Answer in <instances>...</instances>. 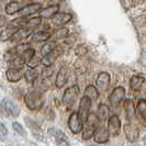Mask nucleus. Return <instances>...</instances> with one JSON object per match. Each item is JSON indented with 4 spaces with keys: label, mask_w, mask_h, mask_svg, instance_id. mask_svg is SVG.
Instances as JSON below:
<instances>
[{
    "label": "nucleus",
    "mask_w": 146,
    "mask_h": 146,
    "mask_svg": "<svg viewBox=\"0 0 146 146\" xmlns=\"http://www.w3.org/2000/svg\"><path fill=\"white\" fill-rule=\"evenodd\" d=\"M86 125L82 129V133H81V139L84 141H88L91 137H94L96 131L99 127V123H100V119L96 115L95 113H89L87 117V121L85 122Z\"/></svg>",
    "instance_id": "obj_1"
},
{
    "label": "nucleus",
    "mask_w": 146,
    "mask_h": 146,
    "mask_svg": "<svg viewBox=\"0 0 146 146\" xmlns=\"http://www.w3.org/2000/svg\"><path fill=\"white\" fill-rule=\"evenodd\" d=\"M24 102H25V106L31 111H38V110H41L42 106H43L42 91H40L37 89L29 91L25 95V97H24Z\"/></svg>",
    "instance_id": "obj_2"
},
{
    "label": "nucleus",
    "mask_w": 146,
    "mask_h": 146,
    "mask_svg": "<svg viewBox=\"0 0 146 146\" xmlns=\"http://www.w3.org/2000/svg\"><path fill=\"white\" fill-rule=\"evenodd\" d=\"M79 95V87L77 85L70 86L64 91V96H63V103L65 104L67 108L73 107L77 97Z\"/></svg>",
    "instance_id": "obj_3"
},
{
    "label": "nucleus",
    "mask_w": 146,
    "mask_h": 146,
    "mask_svg": "<svg viewBox=\"0 0 146 146\" xmlns=\"http://www.w3.org/2000/svg\"><path fill=\"white\" fill-rule=\"evenodd\" d=\"M68 127L74 134H78L84 129V122L78 115V112H73L68 119Z\"/></svg>",
    "instance_id": "obj_4"
},
{
    "label": "nucleus",
    "mask_w": 146,
    "mask_h": 146,
    "mask_svg": "<svg viewBox=\"0 0 146 146\" xmlns=\"http://www.w3.org/2000/svg\"><path fill=\"white\" fill-rule=\"evenodd\" d=\"M91 99L88 98L87 96H84L81 98L80 103H79V108H78V115L81 119L82 122L87 121V117L89 115V110L91 108Z\"/></svg>",
    "instance_id": "obj_5"
},
{
    "label": "nucleus",
    "mask_w": 146,
    "mask_h": 146,
    "mask_svg": "<svg viewBox=\"0 0 146 146\" xmlns=\"http://www.w3.org/2000/svg\"><path fill=\"white\" fill-rule=\"evenodd\" d=\"M125 97V89L123 87H115L113 89L112 94L109 97L110 104L113 108H117L120 106V103L123 101Z\"/></svg>",
    "instance_id": "obj_6"
},
{
    "label": "nucleus",
    "mask_w": 146,
    "mask_h": 146,
    "mask_svg": "<svg viewBox=\"0 0 146 146\" xmlns=\"http://www.w3.org/2000/svg\"><path fill=\"white\" fill-rule=\"evenodd\" d=\"M110 86V75L106 72H101L96 79V87L99 92H104Z\"/></svg>",
    "instance_id": "obj_7"
},
{
    "label": "nucleus",
    "mask_w": 146,
    "mask_h": 146,
    "mask_svg": "<svg viewBox=\"0 0 146 146\" xmlns=\"http://www.w3.org/2000/svg\"><path fill=\"white\" fill-rule=\"evenodd\" d=\"M120 130H121V121L117 114H113L112 117H110L108 121V131L111 136H117L120 134Z\"/></svg>",
    "instance_id": "obj_8"
},
{
    "label": "nucleus",
    "mask_w": 146,
    "mask_h": 146,
    "mask_svg": "<svg viewBox=\"0 0 146 146\" xmlns=\"http://www.w3.org/2000/svg\"><path fill=\"white\" fill-rule=\"evenodd\" d=\"M124 133L126 139L129 142H136L139 139V131L137 129V126L134 124V123H127L124 126Z\"/></svg>",
    "instance_id": "obj_9"
},
{
    "label": "nucleus",
    "mask_w": 146,
    "mask_h": 146,
    "mask_svg": "<svg viewBox=\"0 0 146 146\" xmlns=\"http://www.w3.org/2000/svg\"><path fill=\"white\" fill-rule=\"evenodd\" d=\"M63 53H64V50H63L60 46H56V48L52 52V53H50V54L46 55V56H44L43 58H42V62H41V63H42L44 66H52L55 63V60L58 58Z\"/></svg>",
    "instance_id": "obj_10"
},
{
    "label": "nucleus",
    "mask_w": 146,
    "mask_h": 146,
    "mask_svg": "<svg viewBox=\"0 0 146 146\" xmlns=\"http://www.w3.org/2000/svg\"><path fill=\"white\" fill-rule=\"evenodd\" d=\"M41 9H42V6L40 3H30V5H27L25 7L21 8V10L18 13L21 18H28L30 15L40 12Z\"/></svg>",
    "instance_id": "obj_11"
},
{
    "label": "nucleus",
    "mask_w": 146,
    "mask_h": 146,
    "mask_svg": "<svg viewBox=\"0 0 146 146\" xmlns=\"http://www.w3.org/2000/svg\"><path fill=\"white\" fill-rule=\"evenodd\" d=\"M73 19V15L70 13H67V12H57L56 15L52 18V22L54 25H57V27H63L67 24L68 22L72 21Z\"/></svg>",
    "instance_id": "obj_12"
},
{
    "label": "nucleus",
    "mask_w": 146,
    "mask_h": 146,
    "mask_svg": "<svg viewBox=\"0 0 146 146\" xmlns=\"http://www.w3.org/2000/svg\"><path fill=\"white\" fill-rule=\"evenodd\" d=\"M68 77H69V69L68 67H62L57 73V76H56V79H55V86L60 89V88L64 87L67 80H68Z\"/></svg>",
    "instance_id": "obj_13"
},
{
    "label": "nucleus",
    "mask_w": 146,
    "mask_h": 146,
    "mask_svg": "<svg viewBox=\"0 0 146 146\" xmlns=\"http://www.w3.org/2000/svg\"><path fill=\"white\" fill-rule=\"evenodd\" d=\"M2 104H3V108H5L6 112H7L9 115H11V117H18L20 114V109L18 108V106L10 98H8V97L5 98L2 100Z\"/></svg>",
    "instance_id": "obj_14"
},
{
    "label": "nucleus",
    "mask_w": 146,
    "mask_h": 146,
    "mask_svg": "<svg viewBox=\"0 0 146 146\" xmlns=\"http://www.w3.org/2000/svg\"><path fill=\"white\" fill-rule=\"evenodd\" d=\"M31 33H32V29L27 28V27L20 28V29H18V31L15 33V35L11 37V40H10V41H11V42H13V43H17V42L23 41V40L28 38V37L31 35Z\"/></svg>",
    "instance_id": "obj_15"
},
{
    "label": "nucleus",
    "mask_w": 146,
    "mask_h": 146,
    "mask_svg": "<svg viewBox=\"0 0 146 146\" xmlns=\"http://www.w3.org/2000/svg\"><path fill=\"white\" fill-rule=\"evenodd\" d=\"M110 137V133L108 131V129L103 127V126H100L98 127V130L96 131L95 135H94V139L97 143H100V144H103V143H107L109 141Z\"/></svg>",
    "instance_id": "obj_16"
},
{
    "label": "nucleus",
    "mask_w": 146,
    "mask_h": 146,
    "mask_svg": "<svg viewBox=\"0 0 146 146\" xmlns=\"http://www.w3.org/2000/svg\"><path fill=\"white\" fill-rule=\"evenodd\" d=\"M125 112H126V119L130 123H133L135 117H136V111H135V107H134V102L132 99H126L124 103Z\"/></svg>",
    "instance_id": "obj_17"
},
{
    "label": "nucleus",
    "mask_w": 146,
    "mask_h": 146,
    "mask_svg": "<svg viewBox=\"0 0 146 146\" xmlns=\"http://www.w3.org/2000/svg\"><path fill=\"white\" fill-rule=\"evenodd\" d=\"M145 82V77L143 75H133L130 79V87L134 91H139Z\"/></svg>",
    "instance_id": "obj_18"
},
{
    "label": "nucleus",
    "mask_w": 146,
    "mask_h": 146,
    "mask_svg": "<svg viewBox=\"0 0 146 146\" xmlns=\"http://www.w3.org/2000/svg\"><path fill=\"white\" fill-rule=\"evenodd\" d=\"M59 10V6L58 5H55V6H48V7L44 8V9H41L38 15L41 18H44V19H52L54 15L58 12Z\"/></svg>",
    "instance_id": "obj_19"
},
{
    "label": "nucleus",
    "mask_w": 146,
    "mask_h": 146,
    "mask_svg": "<svg viewBox=\"0 0 146 146\" xmlns=\"http://www.w3.org/2000/svg\"><path fill=\"white\" fill-rule=\"evenodd\" d=\"M6 77L10 82H18L22 78L21 69L17 68H9L6 72Z\"/></svg>",
    "instance_id": "obj_20"
},
{
    "label": "nucleus",
    "mask_w": 146,
    "mask_h": 146,
    "mask_svg": "<svg viewBox=\"0 0 146 146\" xmlns=\"http://www.w3.org/2000/svg\"><path fill=\"white\" fill-rule=\"evenodd\" d=\"M17 31H18V28L9 24V27H7L6 29L0 33V42H6V41L11 40V37L15 35V33Z\"/></svg>",
    "instance_id": "obj_21"
},
{
    "label": "nucleus",
    "mask_w": 146,
    "mask_h": 146,
    "mask_svg": "<svg viewBox=\"0 0 146 146\" xmlns=\"http://www.w3.org/2000/svg\"><path fill=\"white\" fill-rule=\"evenodd\" d=\"M52 37V33L50 32H45V31H38L35 32L33 35H32V41L35 42V43H41V42H46L48 41Z\"/></svg>",
    "instance_id": "obj_22"
},
{
    "label": "nucleus",
    "mask_w": 146,
    "mask_h": 146,
    "mask_svg": "<svg viewBox=\"0 0 146 146\" xmlns=\"http://www.w3.org/2000/svg\"><path fill=\"white\" fill-rule=\"evenodd\" d=\"M109 114H110V110L109 107L104 103L99 104L98 107V117L100 119L101 122H104L106 120H109Z\"/></svg>",
    "instance_id": "obj_23"
},
{
    "label": "nucleus",
    "mask_w": 146,
    "mask_h": 146,
    "mask_svg": "<svg viewBox=\"0 0 146 146\" xmlns=\"http://www.w3.org/2000/svg\"><path fill=\"white\" fill-rule=\"evenodd\" d=\"M38 70L37 68H29L25 74H24V77H25V80L28 81L29 84H34L36 79H38Z\"/></svg>",
    "instance_id": "obj_24"
},
{
    "label": "nucleus",
    "mask_w": 146,
    "mask_h": 146,
    "mask_svg": "<svg viewBox=\"0 0 146 146\" xmlns=\"http://www.w3.org/2000/svg\"><path fill=\"white\" fill-rule=\"evenodd\" d=\"M24 122H25V124L28 125V127L31 129V131L33 132V134H37V133H38V134H42V129H41V126L37 124L34 120H32V119L29 117H24Z\"/></svg>",
    "instance_id": "obj_25"
},
{
    "label": "nucleus",
    "mask_w": 146,
    "mask_h": 146,
    "mask_svg": "<svg viewBox=\"0 0 146 146\" xmlns=\"http://www.w3.org/2000/svg\"><path fill=\"white\" fill-rule=\"evenodd\" d=\"M84 96H87L88 98H90L91 101H96L98 99V97H99V90L95 86L89 85L85 89V95Z\"/></svg>",
    "instance_id": "obj_26"
},
{
    "label": "nucleus",
    "mask_w": 146,
    "mask_h": 146,
    "mask_svg": "<svg viewBox=\"0 0 146 146\" xmlns=\"http://www.w3.org/2000/svg\"><path fill=\"white\" fill-rule=\"evenodd\" d=\"M20 10H21V8H20V3L18 1H11V2H9L7 5V7H6V9H5L6 13L10 15L18 13Z\"/></svg>",
    "instance_id": "obj_27"
},
{
    "label": "nucleus",
    "mask_w": 146,
    "mask_h": 146,
    "mask_svg": "<svg viewBox=\"0 0 146 146\" xmlns=\"http://www.w3.org/2000/svg\"><path fill=\"white\" fill-rule=\"evenodd\" d=\"M68 34H69L68 29H66V28H59L58 30H56L54 32V34H52V37H53V40L55 42L57 40H64V38H66V37L68 36Z\"/></svg>",
    "instance_id": "obj_28"
},
{
    "label": "nucleus",
    "mask_w": 146,
    "mask_h": 146,
    "mask_svg": "<svg viewBox=\"0 0 146 146\" xmlns=\"http://www.w3.org/2000/svg\"><path fill=\"white\" fill-rule=\"evenodd\" d=\"M56 43L55 42H47L46 44H44L43 46H42V48H41V55L42 56H46V55H48L50 53H52V52L54 51L55 48H56Z\"/></svg>",
    "instance_id": "obj_29"
},
{
    "label": "nucleus",
    "mask_w": 146,
    "mask_h": 146,
    "mask_svg": "<svg viewBox=\"0 0 146 146\" xmlns=\"http://www.w3.org/2000/svg\"><path fill=\"white\" fill-rule=\"evenodd\" d=\"M24 64H27V59L24 58L22 55H19V56H18V57H15L12 62H10V68L21 69Z\"/></svg>",
    "instance_id": "obj_30"
},
{
    "label": "nucleus",
    "mask_w": 146,
    "mask_h": 146,
    "mask_svg": "<svg viewBox=\"0 0 146 146\" xmlns=\"http://www.w3.org/2000/svg\"><path fill=\"white\" fill-rule=\"evenodd\" d=\"M42 23V18L38 15V17H34V18H30L27 20V28L30 29H33V28H37L40 24Z\"/></svg>",
    "instance_id": "obj_31"
},
{
    "label": "nucleus",
    "mask_w": 146,
    "mask_h": 146,
    "mask_svg": "<svg viewBox=\"0 0 146 146\" xmlns=\"http://www.w3.org/2000/svg\"><path fill=\"white\" fill-rule=\"evenodd\" d=\"M136 108H137V112L139 113V115L146 121V101L145 100H144V99H139Z\"/></svg>",
    "instance_id": "obj_32"
},
{
    "label": "nucleus",
    "mask_w": 146,
    "mask_h": 146,
    "mask_svg": "<svg viewBox=\"0 0 146 146\" xmlns=\"http://www.w3.org/2000/svg\"><path fill=\"white\" fill-rule=\"evenodd\" d=\"M48 133L51 134L52 136H54L55 139H67V136L64 132H62L60 130H56V129H50L48 130Z\"/></svg>",
    "instance_id": "obj_33"
},
{
    "label": "nucleus",
    "mask_w": 146,
    "mask_h": 146,
    "mask_svg": "<svg viewBox=\"0 0 146 146\" xmlns=\"http://www.w3.org/2000/svg\"><path fill=\"white\" fill-rule=\"evenodd\" d=\"M31 47H30V44L29 43H20L19 45H17L15 47V52H17V54H18V56L19 55H22V54H24L25 52L30 50Z\"/></svg>",
    "instance_id": "obj_34"
},
{
    "label": "nucleus",
    "mask_w": 146,
    "mask_h": 146,
    "mask_svg": "<svg viewBox=\"0 0 146 146\" xmlns=\"http://www.w3.org/2000/svg\"><path fill=\"white\" fill-rule=\"evenodd\" d=\"M88 53V47L86 45H84V44H79V45H77L76 46V48H75V54L77 55V56H84V55H86Z\"/></svg>",
    "instance_id": "obj_35"
},
{
    "label": "nucleus",
    "mask_w": 146,
    "mask_h": 146,
    "mask_svg": "<svg viewBox=\"0 0 146 146\" xmlns=\"http://www.w3.org/2000/svg\"><path fill=\"white\" fill-rule=\"evenodd\" d=\"M15 57H18V54H17L15 48H11V50H9L5 53V59L7 62H12Z\"/></svg>",
    "instance_id": "obj_36"
},
{
    "label": "nucleus",
    "mask_w": 146,
    "mask_h": 146,
    "mask_svg": "<svg viewBox=\"0 0 146 146\" xmlns=\"http://www.w3.org/2000/svg\"><path fill=\"white\" fill-rule=\"evenodd\" d=\"M42 76H43L44 78H50L53 76V74H54V69H53V67L52 66H45L43 69H42Z\"/></svg>",
    "instance_id": "obj_37"
},
{
    "label": "nucleus",
    "mask_w": 146,
    "mask_h": 146,
    "mask_svg": "<svg viewBox=\"0 0 146 146\" xmlns=\"http://www.w3.org/2000/svg\"><path fill=\"white\" fill-rule=\"evenodd\" d=\"M12 129H13L17 133H19L20 135H22V136H25V135H27L25 130L23 129V126H22L19 122H13V123H12Z\"/></svg>",
    "instance_id": "obj_38"
},
{
    "label": "nucleus",
    "mask_w": 146,
    "mask_h": 146,
    "mask_svg": "<svg viewBox=\"0 0 146 146\" xmlns=\"http://www.w3.org/2000/svg\"><path fill=\"white\" fill-rule=\"evenodd\" d=\"M41 62H42V59L37 58V57L34 56L33 58H31L29 62L27 63V65H28L29 68H37V66L40 65V64H42Z\"/></svg>",
    "instance_id": "obj_39"
},
{
    "label": "nucleus",
    "mask_w": 146,
    "mask_h": 146,
    "mask_svg": "<svg viewBox=\"0 0 146 146\" xmlns=\"http://www.w3.org/2000/svg\"><path fill=\"white\" fill-rule=\"evenodd\" d=\"M22 56L24 57V58L27 59V63L29 62L31 58H33L34 56H35V50H33V48H30L28 51L25 52L24 54H22Z\"/></svg>",
    "instance_id": "obj_40"
},
{
    "label": "nucleus",
    "mask_w": 146,
    "mask_h": 146,
    "mask_svg": "<svg viewBox=\"0 0 146 146\" xmlns=\"http://www.w3.org/2000/svg\"><path fill=\"white\" fill-rule=\"evenodd\" d=\"M55 142H56V144H57L58 146H69L68 142H67V139H55Z\"/></svg>",
    "instance_id": "obj_41"
},
{
    "label": "nucleus",
    "mask_w": 146,
    "mask_h": 146,
    "mask_svg": "<svg viewBox=\"0 0 146 146\" xmlns=\"http://www.w3.org/2000/svg\"><path fill=\"white\" fill-rule=\"evenodd\" d=\"M0 134H1V135H7L8 134L7 126L3 124L2 122H0Z\"/></svg>",
    "instance_id": "obj_42"
},
{
    "label": "nucleus",
    "mask_w": 146,
    "mask_h": 146,
    "mask_svg": "<svg viewBox=\"0 0 146 146\" xmlns=\"http://www.w3.org/2000/svg\"><path fill=\"white\" fill-rule=\"evenodd\" d=\"M6 17H3L2 15H0V28H2V27H5L6 25Z\"/></svg>",
    "instance_id": "obj_43"
},
{
    "label": "nucleus",
    "mask_w": 146,
    "mask_h": 146,
    "mask_svg": "<svg viewBox=\"0 0 146 146\" xmlns=\"http://www.w3.org/2000/svg\"><path fill=\"white\" fill-rule=\"evenodd\" d=\"M8 3H6V0H0V12L3 10V9H6Z\"/></svg>",
    "instance_id": "obj_44"
},
{
    "label": "nucleus",
    "mask_w": 146,
    "mask_h": 146,
    "mask_svg": "<svg viewBox=\"0 0 146 146\" xmlns=\"http://www.w3.org/2000/svg\"><path fill=\"white\" fill-rule=\"evenodd\" d=\"M62 0H47V2L50 3V6H55V5H58Z\"/></svg>",
    "instance_id": "obj_45"
},
{
    "label": "nucleus",
    "mask_w": 146,
    "mask_h": 146,
    "mask_svg": "<svg viewBox=\"0 0 146 146\" xmlns=\"http://www.w3.org/2000/svg\"><path fill=\"white\" fill-rule=\"evenodd\" d=\"M0 87H2V80L0 79Z\"/></svg>",
    "instance_id": "obj_46"
},
{
    "label": "nucleus",
    "mask_w": 146,
    "mask_h": 146,
    "mask_svg": "<svg viewBox=\"0 0 146 146\" xmlns=\"http://www.w3.org/2000/svg\"><path fill=\"white\" fill-rule=\"evenodd\" d=\"M143 141H144V143H145V144H146V136H145V137H144V139H143Z\"/></svg>",
    "instance_id": "obj_47"
},
{
    "label": "nucleus",
    "mask_w": 146,
    "mask_h": 146,
    "mask_svg": "<svg viewBox=\"0 0 146 146\" xmlns=\"http://www.w3.org/2000/svg\"><path fill=\"white\" fill-rule=\"evenodd\" d=\"M0 109H1V103H0Z\"/></svg>",
    "instance_id": "obj_48"
},
{
    "label": "nucleus",
    "mask_w": 146,
    "mask_h": 146,
    "mask_svg": "<svg viewBox=\"0 0 146 146\" xmlns=\"http://www.w3.org/2000/svg\"><path fill=\"white\" fill-rule=\"evenodd\" d=\"M89 146H94V145H89Z\"/></svg>",
    "instance_id": "obj_49"
}]
</instances>
